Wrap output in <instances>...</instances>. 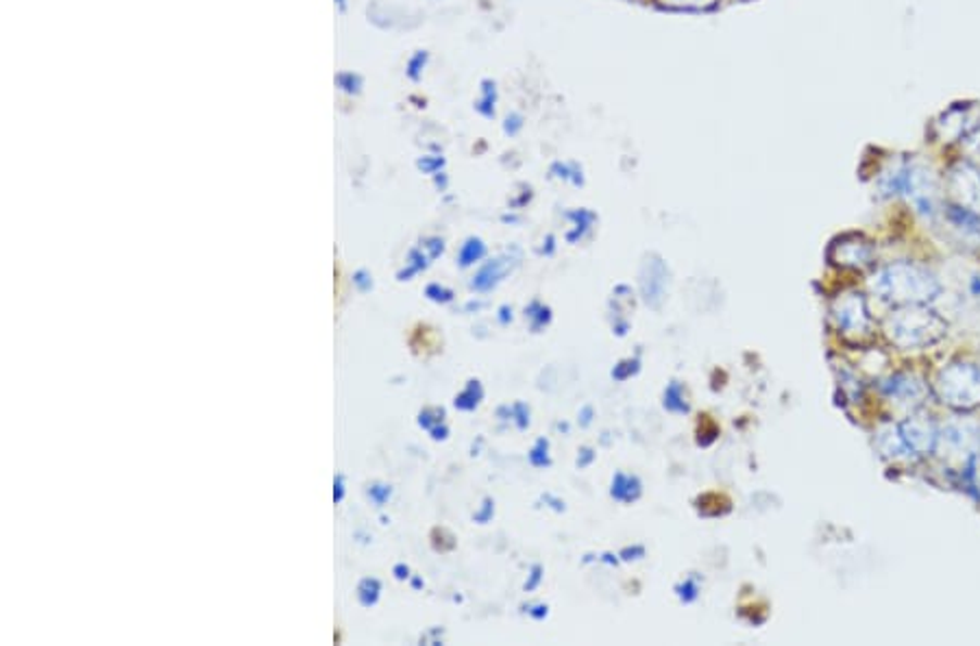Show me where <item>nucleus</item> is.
I'll use <instances>...</instances> for the list:
<instances>
[{
	"instance_id": "nucleus-1",
	"label": "nucleus",
	"mask_w": 980,
	"mask_h": 646,
	"mask_svg": "<svg viewBox=\"0 0 980 646\" xmlns=\"http://www.w3.org/2000/svg\"><path fill=\"white\" fill-rule=\"evenodd\" d=\"M869 288L882 303L893 307L930 305L943 292L939 277L926 266L913 262H895L882 266L871 277Z\"/></svg>"
},
{
	"instance_id": "nucleus-2",
	"label": "nucleus",
	"mask_w": 980,
	"mask_h": 646,
	"mask_svg": "<svg viewBox=\"0 0 980 646\" xmlns=\"http://www.w3.org/2000/svg\"><path fill=\"white\" fill-rule=\"evenodd\" d=\"M884 333L900 351H924L947 335V322L930 305H906L887 316Z\"/></svg>"
},
{
	"instance_id": "nucleus-3",
	"label": "nucleus",
	"mask_w": 980,
	"mask_h": 646,
	"mask_svg": "<svg viewBox=\"0 0 980 646\" xmlns=\"http://www.w3.org/2000/svg\"><path fill=\"white\" fill-rule=\"evenodd\" d=\"M932 394L954 411L980 407V366L971 362H952L934 379Z\"/></svg>"
},
{
	"instance_id": "nucleus-4",
	"label": "nucleus",
	"mask_w": 980,
	"mask_h": 646,
	"mask_svg": "<svg viewBox=\"0 0 980 646\" xmlns=\"http://www.w3.org/2000/svg\"><path fill=\"white\" fill-rule=\"evenodd\" d=\"M830 318L843 342L865 346L876 338V322L865 294L847 290L830 303Z\"/></svg>"
},
{
	"instance_id": "nucleus-5",
	"label": "nucleus",
	"mask_w": 980,
	"mask_h": 646,
	"mask_svg": "<svg viewBox=\"0 0 980 646\" xmlns=\"http://www.w3.org/2000/svg\"><path fill=\"white\" fill-rule=\"evenodd\" d=\"M904 199L910 203V207L926 220H934L941 214V197H939V183L930 168L924 164L910 162Z\"/></svg>"
},
{
	"instance_id": "nucleus-6",
	"label": "nucleus",
	"mask_w": 980,
	"mask_h": 646,
	"mask_svg": "<svg viewBox=\"0 0 980 646\" xmlns=\"http://www.w3.org/2000/svg\"><path fill=\"white\" fill-rule=\"evenodd\" d=\"M900 433L915 461L934 455L939 442V422L924 409L908 411L902 422H897Z\"/></svg>"
},
{
	"instance_id": "nucleus-7",
	"label": "nucleus",
	"mask_w": 980,
	"mask_h": 646,
	"mask_svg": "<svg viewBox=\"0 0 980 646\" xmlns=\"http://www.w3.org/2000/svg\"><path fill=\"white\" fill-rule=\"evenodd\" d=\"M978 433L980 429L969 422L950 420L947 425L939 427V442L934 453H939L947 461H958L963 468L971 457H976Z\"/></svg>"
},
{
	"instance_id": "nucleus-8",
	"label": "nucleus",
	"mask_w": 980,
	"mask_h": 646,
	"mask_svg": "<svg viewBox=\"0 0 980 646\" xmlns=\"http://www.w3.org/2000/svg\"><path fill=\"white\" fill-rule=\"evenodd\" d=\"M880 392L884 398L893 401L906 411L921 409L926 398L932 394L930 385L915 372H893L880 381Z\"/></svg>"
},
{
	"instance_id": "nucleus-9",
	"label": "nucleus",
	"mask_w": 980,
	"mask_h": 646,
	"mask_svg": "<svg viewBox=\"0 0 980 646\" xmlns=\"http://www.w3.org/2000/svg\"><path fill=\"white\" fill-rule=\"evenodd\" d=\"M828 262L841 270H867L874 264V244L858 233H845L830 244Z\"/></svg>"
},
{
	"instance_id": "nucleus-10",
	"label": "nucleus",
	"mask_w": 980,
	"mask_h": 646,
	"mask_svg": "<svg viewBox=\"0 0 980 646\" xmlns=\"http://www.w3.org/2000/svg\"><path fill=\"white\" fill-rule=\"evenodd\" d=\"M950 192L956 205L980 214V170L971 164H958L950 173Z\"/></svg>"
},
{
	"instance_id": "nucleus-11",
	"label": "nucleus",
	"mask_w": 980,
	"mask_h": 646,
	"mask_svg": "<svg viewBox=\"0 0 980 646\" xmlns=\"http://www.w3.org/2000/svg\"><path fill=\"white\" fill-rule=\"evenodd\" d=\"M943 218L950 231L958 238V242L980 246V214L973 210H967L963 205L950 203L943 207Z\"/></svg>"
},
{
	"instance_id": "nucleus-12",
	"label": "nucleus",
	"mask_w": 980,
	"mask_h": 646,
	"mask_svg": "<svg viewBox=\"0 0 980 646\" xmlns=\"http://www.w3.org/2000/svg\"><path fill=\"white\" fill-rule=\"evenodd\" d=\"M665 288H667V268L658 257H652L645 262L643 273H641V292H643V301L650 307H661L663 299H665Z\"/></svg>"
},
{
	"instance_id": "nucleus-13",
	"label": "nucleus",
	"mask_w": 980,
	"mask_h": 646,
	"mask_svg": "<svg viewBox=\"0 0 980 646\" xmlns=\"http://www.w3.org/2000/svg\"><path fill=\"white\" fill-rule=\"evenodd\" d=\"M876 446L880 451V455L889 461H915L902 433L897 422H887L878 429L876 433Z\"/></svg>"
},
{
	"instance_id": "nucleus-14",
	"label": "nucleus",
	"mask_w": 980,
	"mask_h": 646,
	"mask_svg": "<svg viewBox=\"0 0 980 646\" xmlns=\"http://www.w3.org/2000/svg\"><path fill=\"white\" fill-rule=\"evenodd\" d=\"M910 170V160H893L878 177V194L882 199H895L904 197L906 179Z\"/></svg>"
},
{
	"instance_id": "nucleus-15",
	"label": "nucleus",
	"mask_w": 980,
	"mask_h": 646,
	"mask_svg": "<svg viewBox=\"0 0 980 646\" xmlns=\"http://www.w3.org/2000/svg\"><path fill=\"white\" fill-rule=\"evenodd\" d=\"M973 127L969 125V114L965 110H952L939 123V136L943 140H963Z\"/></svg>"
},
{
	"instance_id": "nucleus-16",
	"label": "nucleus",
	"mask_w": 980,
	"mask_h": 646,
	"mask_svg": "<svg viewBox=\"0 0 980 646\" xmlns=\"http://www.w3.org/2000/svg\"><path fill=\"white\" fill-rule=\"evenodd\" d=\"M613 496L624 503L637 501L641 496V481L637 477H628V474L619 472L613 481Z\"/></svg>"
},
{
	"instance_id": "nucleus-17",
	"label": "nucleus",
	"mask_w": 980,
	"mask_h": 646,
	"mask_svg": "<svg viewBox=\"0 0 980 646\" xmlns=\"http://www.w3.org/2000/svg\"><path fill=\"white\" fill-rule=\"evenodd\" d=\"M665 407H667L669 411H676V414H687V411H689V403H687L684 392H682V385H680L678 381H674V383L667 388V392H665Z\"/></svg>"
},
{
	"instance_id": "nucleus-18",
	"label": "nucleus",
	"mask_w": 980,
	"mask_h": 646,
	"mask_svg": "<svg viewBox=\"0 0 980 646\" xmlns=\"http://www.w3.org/2000/svg\"><path fill=\"white\" fill-rule=\"evenodd\" d=\"M661 3L671 10H708L717 5L719 0H661Z\"/></svg>"
},
{
	"instance_id": "nucleus-19",
	"label": "nucleus",
	"mask_w": 980,
	"mask_h": 646,
	"mask_svg": "<svg viewBox=\"0 0 980 646\" xmlns=\"http://www.w3.org/2000/svg\"><path fill=\"white\" fill-rule=\"evenodd\" d=\"M552 173H561V175H556V177H561V179H567V181H574L576 186H580L582 183V170L578 168V166H574V164H554L552 166Z\"/></svg>"
},
{
	"instance_id": "nucleus-20",
	"label": "nucleus",
	"mask_w": 980,
	"mask_h": 646,
	"mask_svg": "<svg viewBox=\"0 0 980 646\" xmlns=\"http://www.w3.org/2000/svg\"><path fill=\"white\" fill-rule=\"evenodd\" d=\"M530 459H532L535 466H548V464H550V459H548V442H545V440H541V442L537 444V448L532 451Z\"/></svg>"
},
{
	"instance_id": "nucleus-21",
	"label": "nucleus",
	"mask_w": 980,
	"mask_h": 646,
	"mask_svg": "<svg viewBox=\"0 0 980 646\" xmlns=\"http://www.w3.org/2000/svg\"><path fill=\"white\" fill-rule=\"evenodd\" d=\"M522 129H524V118H522L519 114H511V116L506 118V134L517 136Z\"/></svg>"
},
{
	"instance_id": "nucleus-22",
	"label": "nucleus",
	"mask_w": 980,
	"mask_h": 646,
	"mask_svg": "<svg viewBox=\"0 0 980 646\" xmlns=\"http://www.w3.org/2000/svg\"><path fill=\"white\" fill-rule=\"evenodd\" d=\"M680 596L689 603V600H693V598H698V585H695V581L693 579H689L684 585H682V592H680Z\"/></svg>"
},
{
	"instance_id": "nucleus-23",
	"label": "nucleus",
	"mask_w": 980,
	"mask_h": 646,
	"mask_svg": "<svg viewBox=\"0 0 980 646\" xmlns=\"http://www.w3.org/2000/svg\"><path fill=\"white\" fill-rule=\"evenodd\" d=\"M539 572H541V570H539V568H535V577H532V581L528 583V590H532V587H535V585L539 583V579H541V574H539Z\"/></svg>"
},
{
	"instance_id": "nucleus-24",
	"label": "nucleus",
	"mask_w": 980,
	"mask_h": 646,
	"mask_svg": "<svg viewBox=\"0 0 980 646\" xmlns=\"http://www.w3.org/2000/svg\"><path fill=\"white\" fill-rule=\"evenodd\" d=\"M976 455L980 457V433H978V442H976Z\"/></svg>"
}]
</instances>
